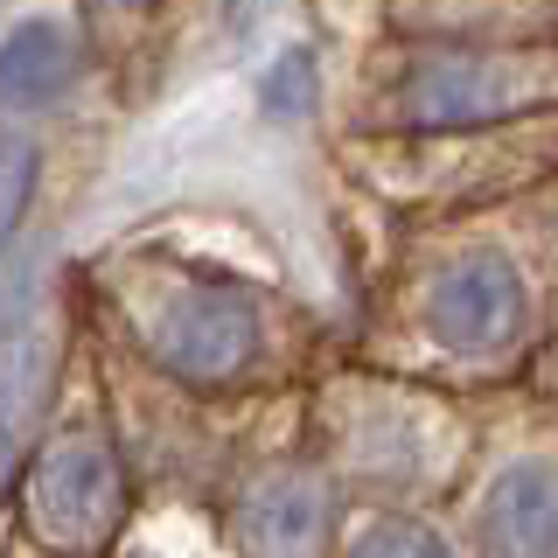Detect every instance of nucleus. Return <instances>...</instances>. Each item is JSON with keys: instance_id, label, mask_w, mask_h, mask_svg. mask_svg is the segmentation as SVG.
I'll return each mask as SVG.
<instances>
[{"instance_id": "9b49d317", "label": "nucleus", "mask_w": 558, "mask_h": 558, "mask_svg": "<svg viewBox=\"0 0 558 558\" xmlns=\"http://www.w3.org/2000/svg\"><path fill=\"white\" fill-rule=\"evenodd\" d=\"M28 384H35V349H0V426L28 398Z\"/></svg>"}, {"instance_id": "423d86ee", "label": "nucleus", "mask_w": 558, "mask_h": 558, "mask_svg": "<svg viewBox=\"0 0 558 558\" xmlns=\"http://www.w3.org/2000/svg\"><path fill=\"white\" fill-rule=\"evenodd\" d=\"M482 558H558V461H510L475 517Z\"/></svg>"}, {"instance_id": "20e7f679", "label": "nucleus", "mask_w": 558, "mask_h": 558, "mask_svg": "<svg viewBox=\"0 0 558 558\" xmlns=\"http://www.w3.org/2000/svg\"><path fill=\"white\" fill-rule=\"evenodd\" d=\"M336 531V496H328L322 468H266L238 496V551L244 558H322Z\"/></svg>"}, {"instance_id": "39448f33", "label": "nucleus", "mask_w": 558, "mask_h": 558, "mask_svg": "<svg viewBox=\"0 0 558 558\" xmlns=\"http://www.w3.org/2000/svg\"><path fill=\"white\" fill-rule=\"evenodd\" d=\"M537 70L517 57H426L405 77V119L418 126H488L531 105Z\"/></svg>"}, {"instance_id": "9d476101", "label": "nucleus", "mask_w": 558, "mask_h": 558, "mask_svg": "<svg viewBox=\"0 0 558 558\" xmlns=\"http://www.w3.org/2000/svg\"><path fill=\"white\" fill-rule=\"evenodd\" d=\"M314 98V57L307 49H287L272 70H266V112L272 119H301Z\"/></svg>"}, {"instance_id": "f03ea898", "label": "nucleus", "mask_w": 558, "mask_h": 558, "mask_svg": "<svg viewBox=\"0 0 558 558\" xmlns=\"http://www.w3.org/2000/svg\"><path fill=\"white\" fill-rule=\"evenodd\" d=\"M147 349L182 384H231L258 356V307L231 287H174L147 314Z\"/></svg>"}, {"instance_id": "0eeeda50", "label": "nucleus", "mask_w": 558, "mask_h": 558, "mask_svg": "<svg viewBox=\"0 0 558 558\" xmlns=\"http://www.w3.org/2000/svg\"><path fill=\"white\" fill-rule=\"evenodd\" d=\"M70 77H77V43H70L57 22L8 28V43H0V105H8V112L63 98Z\"/></svg>"}, {"instance_id": "f257e3e1", "label": "nucleus", "mask_w": 558, "mask_h": 558, "mask_svg": "<svg viewBox=\"0 0 558 558\" xmlns=\"http://www.w3.org/2000/svg\"><path fill=\"white\" fill-rule=\"evenodd\" d=\"M126 517V475L105 433H57L28 468V523L57 551H98Z\"/></svg>"}, {"instance_id": "f8f14e48", "label": "nucleus", "mask_w": 558, "mask_h": 558, "mask_svg": "<svg viewBox=\"0 0 558 558\" xmlns=\"http://www.w3.org/2000/svg\"><path fill=\"white\" fill-rule=\"evenodd\" d=\"M28 279H35L28 258H0V328H14L28 314V293H35Z\"/></svg>"}, {"instance_id": "1a4fd4ad", "label": "nucleus", "mask_w": 558, "mask_h": 558, "mask_svg": "<svg viewBox=\"0 0 558 558\" xmlns=\"http://www.w3.org/2000/svg\"><path fill=\"white\" fill-rule=\"evenodd\" d=\"M349 558H453V545L440 531H426V523H405V517H384L371 531L356 537V551Z\"/></svg>"}, {"instance_id": "ddd939ff", "label": "nucleus", "mask_w": 558, "mask_h": 558, "mask_svg": "<svg viewBox=\"0 0 558 558\" xmlns=\"http://www.w3.org/2000/svg\"><path fill=\"white\" fill-rule=\"evenodd\" d=\"M14 468H22V447H14V426H0V496H8Z\"/></svg>"}, {"instance_id": "4468645a", "label": "nucleus", "mask_w": 558, "mask_h": 558, "mask_svg": "<svg viewBox=\"0 0 558 558\" xmlns=\"http://www.w3.org/2000/svg\"><path fill=\"white\" fill-rule=\"evenodd\" d=\"M92 8H98V14H140L147 0H92Z\"/></svg>"}, {"instance_id": "7ed1b4c3", "label": "nucleus", "mask_w": 558, "mask_h": 558, "mask_svg": "<svg viewBox=\"0 0 558 558\" xmlns=\"http://www.w3.org/2000/svg\"><path fill=\"white\" fill-rule=\"evenodd\" d=\"M426 328L433 342H447L453 356H488L510 349L523 328V279L502 252H468L433 279L426 293Z\"/></svg>"}, {"instance_id": "6e6552de", "label": "nucleus", "mask_w": 558, "mask_h": 558, "mask_svg": "<svg viewBox=\"0 0 558 558\" xmlns=\"http://www.w3.org/2000/svg\"><path fill=\"white\" fill-rule=\"evenodd\" d=\"M35 168H43L35 140L28 133H0V252H8L14 231H22V209L35 196Z\"/></svg>"}]
</instances>
